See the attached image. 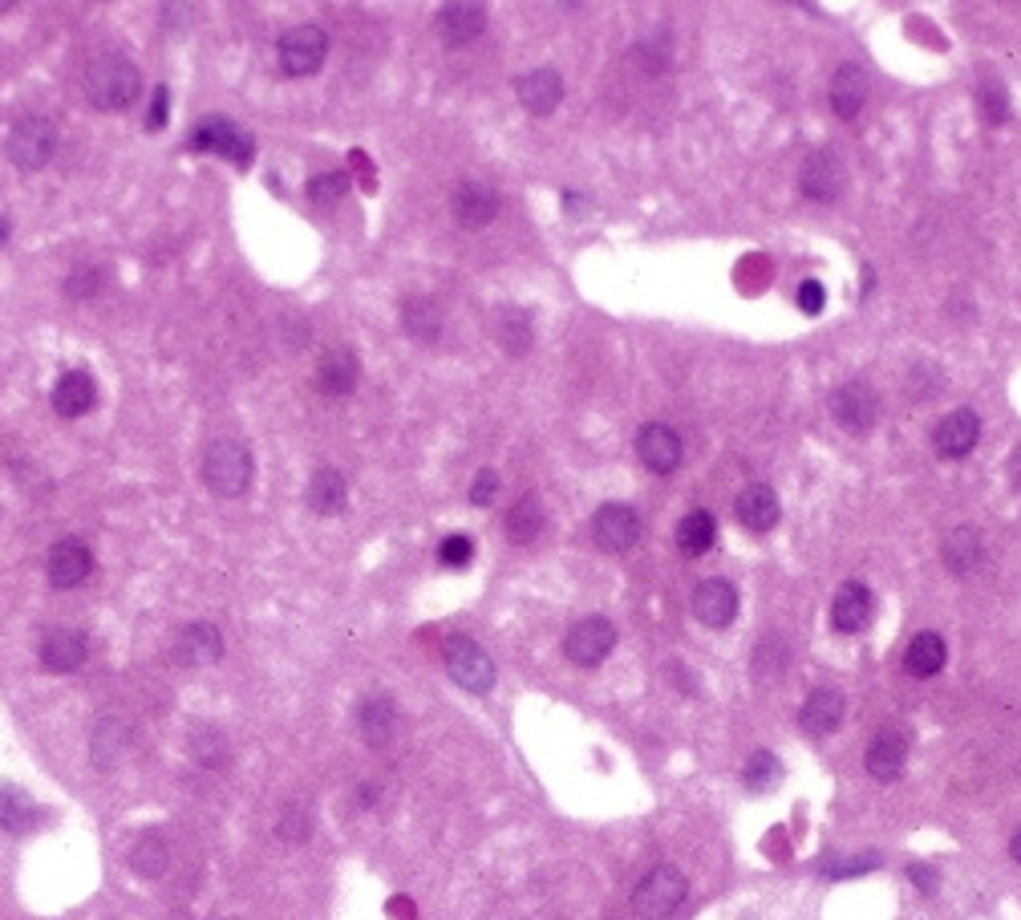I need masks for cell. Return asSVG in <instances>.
I'll use <instances>...</instances> for the list:
<instances>
[{"instance_id":"cell-1","label":"cell","mask_w":1021,"mask_h":920,"mask_svg":"<svg viewBox=\"0 0 1021 920\" xmlns=\"http://www.w3.org/2000/svg\"><path fill=\"white\" fill-rule=\"evenodd\" d=\"M139 65L122 53H101L85 65V94L98 110H127L130 101L139 98Z\"/></svg>"},{"instance_id":"cell-2","label":"cell","mask_w":1021,"mask_h":920,"mask_svg":"<svg viewBox=\"0 0 1021 920\" xmlns=\"http://www.w3.org/2000/svg\"><path fill=\"white\" fill-rule=\"evenodd\" d=\"M203 483L212 487L219 499H236L252 483V455L240 438H215L203 450Z\"/></svg>"},{"instance_id":"cell-3","label":"cell","mask_w":1021,"mask_h":920,"mask_svg":"<svg viewBox=\"0 0 1021 920\" xmlns=\"http://www.w3.org/2000/svg\"><path fill=\"white\" fill-rule=\"evenodd\" d=\"M53 150H57V130H53V122L41 114L21 118V122L9 130V138H4V155H9V162H13L16 171H41L45 162L53 159Z\"/></svg>"},{"instance_id":"cell-4","label":"cell","mask_w":1021,"mask_h":920,"mask_svg":"<svg viewBox=\"0 0 1021 920\" xmlns=\"http://www.w3.org/2000/svg\"><path fill=\"white\" fill-rule=\"evenodd\" d=\"M442 653H446V669H451V677L463 690L491 693V686H495V662L487 657V649H482L479 641L454 633V637H446Z\"/></svg>"},{"instance_id":"cell-5","label":"cell","mask_w":1021,"mask_h":920,"mask_svg":"<svg viewBox=\"0 0 1021 920\" xmlns=\"http://www.w3.org/2000/svg\"><path fill=\"white\" fill-rule=\"evenodd\" d=\"M685 892H689L685 876H681L677 868L661 863V868H652L649 876L637 884V892H633V908H637L640 917H649V920H665V917H673V912L681 908Z\"/></svg>"},{"instance_id":"cell-6","label":"cell","mask_w":1021,"mask_h":920,"mask_svg":"<svg viewBox=\"0 0 1021 920\" xmlns=\"http://www.w3.org/2000/svg\"><path fill=\"white\" fill-rule=\"evenodd\" d=\"M276 53H280V70L288 73V77H312V73L325 65L328 37H325V29H316V25H292V29L280 37Z\"/></svg>"},{"instance_id":"cell-7","label":"cell","mask_w":1021,"mask_h":920,"mask_svg":"<svg viewBox=\"0 0 1021 920\" xmlns=\"http://www.w3.org/2000/svg\"><path fill=\"white\" fill-rule=\"evenodd\" d=\"M612 649H616V625H612L609 617H584V620H576V625L567 629V637H564L567 662L584 665V669L600 665L612 653Z\"/></svg>"},{"instance_id":"cell-8","label":"cell","mask_w":1021,"mask_h":920,"mask_svg":"<svg viewBox=\"0 0 1021 920\" xmlns=\"http://www.w3.org/2000/svg\"><path fill=\"white\" fill-rule=\"evenodd\" d=\"M592 540L604 552H628L640 540V516L628 504H604L592 516Z\"/></svg>"},{"instance_id":"cell-9","label":"cell","mask_w":1021,"mask_h":920,"mask_svg":"<svg viewBox=\"0 0 1021 920\" xmlns=\"http://www.w3.org/2000/svg\"><path fill=\"white\" fill-rule=\"evenodd\" d=\"M981 443V417L973 414V410H952V414H945L940 422H936L933 431V446L940 459H964V455H973V446Z\"/></svg>"},{"instance_id":"cell-10","label":"cell","mask_w":1021,"mask_h":920,"mask_svg":"<svg viewBox=\"0 0 1021 920\" xmlns=\"http://www.w3.org/2000/svg\"><path fill=\"white\" fill-rule=\"evenodd\" d=\"M843 162H839L836 150H810L807 162H803V174H798V187L803 195L815 203H836L839 191H843Z\"/></svg>"},{"instance_id":"cell-11","label":"cell","mask_w":1021,"mask_h":920,"mask_svg":"<svg viewBox=\"0 0 1021 920\" xmlns=\"http://www.w3.org/2000/svg\"><path fill=\"white\" fill-rule=\"evenodd\" d=\"M831 414H836V422L843 426V431H872L879 417V398L876 389L867 386V382H848V386L836 389V398H831Z\"/></svg>"},{"instance_id":"cell-12","label":"cell","mask_w":1021,"mask_h":920,"mask_svg":"<svg viewBox=\"0 0 1021 920\" xmlns=\"http://www.w3.org/2000/svg\"><path fill=\"white\" fill-rule=\"evenodd\" d=\"M451 207L463 228H487L499 216V191L482 179H463L451 195Z\"/></svg>"},{"instance_id":"cell-13","label":"cell","mask_w":1021,"mask_h":920,"mask_svg":"<svg viewBox=\"0 0 1021 920\" xmlns=\"http://www.w3.org/2000/svg\"><path fill=\"white\" fill-rule=\"evenodd\" d=\"M191 146L195 150H219V155H227L231 162H240V167H248L252 162V134L240 126H231V122H224V118H207L203 126L191 134Z\"/></svg>"},{"instance_id":"cell-14","label":"cell","mask_w":1021,"mask_h":920,"mask_svg":"<svg viewBox=\"0 0 1021 920\" xmlns=\"http://www.w3.org/2000/svg\"><path fill=\"white\" fill-rule=\"evenodd\" d=\"M45 572H49V584L53 589H77L85 576L94 572V556L82 540H57L49 547V560H45Z\"/></svg>"},{"instance_id":"cell-15","label":"cell","mask_w":1021,"mask_h":920,"mask_svg":"<svg viewBox=\"0 0 1021 920\" xmlns=\"http://www.w3.org/2000/svg\"><path fill=\"white\" fill-rule=\"evenodd\" d=\"M694 617L706 625V629H725L730 620L737 617V589L730 580H701L694 592Z\"/></svg>"},{"instance_id":"cell-16","label":"cell","mask_w":1021,"mask_h":920,"mask_svg":"<svg viewBox=\"0 0 1021 920\" xmlns=\"http://www.w3.org/2000/svg\"><path fill=\"white\" fill-rule=\"evenodd\" d=\"M637 455L649 471L673 475L681 467V438L669 431V426H661V422H649V426H640V434H637Z\"/></svg>"},{"instance_id":"cell-17","label":"cell","mask_w":1021,"mask_h":920,"mask_svg":"<svg viewBox=\"0 0 1021 920\" xmlns=\"http://www.w3.org/2000/svg\"><path fill=\"white\" fill-rule=\"evenodd\" d=\"M904 762H908V738L900 726H888V730H879L876 738L867 742V775L879 778V783L900 778Z\"/></svg>"},{"instance_id":"cell-18","label":"cell","mask_w":1021,"mask_h":920,"mask_svg":"<svg viewBox=\"0 0 1021 920\" xmlns=\"http://www.w3.org/2000/svg\"><path fill=\"white\" fill-rule=\"evenodd\" d=\"M357 377H361V361L349 346H333L316 365V386L328 398H345L357 389Z\"/></svg>"},{"instance_id":"cell-19","label":"cell","mask_w":1021,"mask_h":920,"mask_svg":"<svg viewBox=\"0 0 1021 920\" xmlns=\"http://www.w3.org/2000/svg\"><path fill=\"white\" fill-rule=\"evenodd\" d=\"M872 613H876V601H872L867 584H860V580H848V584L836 592V604H831V625H836L839 633H864L867 620H872Z\"/></svg>"},{"instance_id":"cell-20","label":"cell","mask_w":1021,"mask_h":920,"mask_svg":"<svg viewBox=\"0 0 1021 920\" xmlns=\"http://www.w3.org/2000/svg\"><path fill=\"white\" fill-rule=\"evenodd\" d=\"M85 653H89V645H85V637L77 629H49L41 637V649H37V657H41L49 674H73L85 662Z\"/></svg>"},{"instance_id":"cell-21","label":"cell","mask_w":1021,"mask_h":920,"mask_svg":"<svg viewBox=\"0 0 1021 920\" xmlns=\"http://www.w3.org/2000/svg\"><path fill=\"white\" fill-rule=\"evenodd\" d=\"M357 730H361V738H365L373 750L389 747V742H394V730H397L394 702H389L385 693H373V698H365V702L357 705Z\"/></svg>"},{"instance_id":"cell-22","label":"cell","mask_w":1021,"mask_h":920,"mask_svg":"<svg viewBox=\"0 0 1021 920\" xmlns=\"http://www.w3.org/2000/svg\"><path fill=\"white\" fill-rule=\"evenodd\" d=\"M219 653H224V637L207 620L187 625L183 633L175 637V662L179 665H212L219 662Z\"/></svg>"},{"instance_id":"cell-23","label":"cell","mask_w":1021,"mask_h":920,"mask_svg":"<svg viewBox=\"0 0 1021 920\" xmlns=\"http://www.w3.org/2000/svg\"><path fill=\"white\" fill-rule=\"evenodd\" d=\"M515 94H519V101H524L527 114H552L555 106H560V98H564V82H560V73L555 70H531L524 73L519 82H515Z\"/></svg>"},{"instance_id":"cell-24","label":"cell","mask_w":1021,"mask_h":920,"mask_svg":"<svg viewBox=\"0 0 1021 920\" xmlns=\"http://www.w3.org/2000/svg\"><path fill=\"white\" fill-rule=\"evenodd\" d=\"M843 714H848L843 693L831 690V686H822V690H815L807 702H803V710H798V722H803V730H807V734H831V730H839Z\"/></svg>"},{"instance_id":"cell-25","label":"cell","mask_w":1021,"mask_h":920,"mask_svg":"<svg viewBox=\"0 0 1021 920\" xmlns=\"http://www.w3.org/2000/svg\"><path fill=\"white\" fill-rule=\"evenodd\" d=\"M482 29H487V9H482V4L458 0V4H446V9L439 13V33H442V41H451V45H470Z\"/></svg>"},{"instance_id":"cell-26","label":"cell","mask_w":1021,"mask_h":920,"mask_svg":"<svg viewBox=\"0 0 1021 920\" xmlns=\"http://www.w3.org/2000/svg\"><path fill=\"white\" fill-rule=\"evenodd\" d=\"M98 402V386H94V377L85 374V370H70V374H61V382L53 386V405L61 417H82L89 414V405Z\"/></svg>"},{"instance_id":"cell-27","label":"cell","mask_w":1021,"mask_h":920,"mask_svg":"<svg viewBox=\"0 0 1021 920\" xmlns=\"http://www.w3.org/2000/svg\"><path fill=\"white\" fill-rule=\"evenodd\" d=\"M779 516H782L779 495L766 487V483H754V487H746L737 495V519H742L750 532H770V528L779 523Z\"/></svg>"},{"instance_id":"cell-28","label":"cell","mask_w":1021,"mask_h":920,"mask_svg":"<svg viewBox=\"0 0 1021 920\" xmlns=\"http://www.w3.org/2000/svg\"><path fill=\"white\" fill-rule=\"evenodd\" d=\"M867 101V77L860 65H839L836 77H831V110H836L843 122L855 118L864 110Z\"/></svg>"},{"instance_id":"cell-29","label":"cell","mask_w":1021,"mask_h":920,"mask_svg":"<svg viewBox=\"0 0 1021 920\" xmlns=\"http://www.w3.org/2000/svg\"><path fill=\"white\" fill-rule=\"evenodd\" d=\"M945 662H949V645H945L940 633H916L908 641L904 669L912 677H936L945 669Z\"/></svg>"},{"instance_id":"cell-30","label":"cell","mask_w":1021,"mask_h":920,"mask_svg":"<svg viewBox=\"0 0 1021 920\" xmlns=\"http://www.w3.org/2000/svg\"><path fill=\"white\" fill-rule=\"evenodd\" d=\"M349 504V487H345V475L333 471V467H321L309 483V507L316 516H340Z\"/></svg>"},{"instance_id":"cell-31","label":"cell","mask_w":1021,"mask_h":920,"mask_svg":"<svg viewBox=\"0 0 1021 920\" xmlns=\"http://www.w3.org/2000/svg\"><path fill=\"white\" fill-rule=\"evenodd\" d=\"M33 823H37V803H33L21 787L4 783V787H0V827L21 835V832H33Z\"/></svg>"},{"instance_id":"cell-32","label":"cell","mask_w":1021,"mask_h":920,"mask_svg":"<svg viewBox=\"0 0 1021 920\" xmlns=\"http://www.w3.org/2000/svg\"><path fill=\"white\" fill-rule=\"evenodd\" d=\"M713 540H718V523H713V516L709 511H689V516L677 523V547L685 552V556H706L709 547H713Z\"/></svg>"},{"instance_id":"cell-33","label":"cell","mask_w":1021,"mask_h":920,"mask_svg":"<svg viewBox=\"0 0 1021 920\" xmlns=\"http://www.w3.org/2000/svg\"><path fill=\"white\" fill-rule=\"evenodd\" d=\"M543 523H548V511H543V504H539L536 495H524V499H519V504L507 511L510 544H531V540L543 532Z\"/></svg>"},{"instance_id":"cell-34","label":"cell","mask_w":1021,"mask_h":920,"mask_svg":"<svg viewBox=\"0 0 1021 920\" xmlns=\"http://www.w3.org/2000/svg\"><path fill=\"white\" fill-rule=\"evenodd\" d=\"M940 556H945V564H949L957 576L973 572V568H981V560H985V552H981V535L973 532V528H957V532L945 540Z\"/></svg>"},{"instance_id":"cell-35","label":"cell","mask_w":1021,"mask_h":920,"mask_svg":"<svg viewBox=\"0 0 1021 920\" xmlns=\"http://www.w3.org/2000/svg\"><path fill=\"white\" fill-rule=\"evenodd\" d=\"M130 868L146 880H158L170 868V848L163 835H142L139 844L130 848Z\"/></svg>"},{"instance_id":"cell-36","label":"cell","mask_w":1021,"mask_h":920,"mask_svg":"<svg viewBox=\"0 0 1021 920\" xmlns=\"http://www.w3.org/2000/svg\"><path fill=\"white\" fill-rule=\"evenodd\" d=\"M130 738H134V734H130L127 722L106 718L98 730H94V762H98V766H113V762L130 750Z\"/></svg>"},{"instance_id":"cell-37","label":"cell","mask_w":1021,"mask_h":920,"mask_svg":"<svg viewBox=\"0 0 1021 920\" xmlns=\"http://www.w3.org/2000/svg\"><path fill=\"white\" fill-rule=\"evenodd\" d=\"M401 325H406V332H410L413 341H434L442 332L439 304L425 301V296H413V301H406V308H401Z\"/></svg>"},{"instance_id":"cell-38","label":"cell","mask_w":1021,"mask_h":920,"mask_svg":"<svg viewBox=\"0 0 1021 920\" xmlns=\"http://www.w3.org/2000/svg\"><path fill=\"white\" fill-rule=\"evenodd\" d=\"M495 332H499V346L507 349V353H527L531 349V317H527L524 308H503L495 320Z\"/></svg>"},{"instance_id":"cell-39","label":"cell","mask_w":1021,"mask_h":920,"mask_svg":"<svg viewBox=\"0 0 1021 920\" xmlns=\"http://www.w3.org/2000/svg\"><path fill=\"white\" fill-rule=\"evenodd\" d=\"M191 754H195L203 766H224V762H227V742L219 738V730H212V726H199V730L191 734Z\"/></svg>"},{"instance_id":"cell-40","label":"cell","mask_w":1021,"mask_h":920,"mask_svg":"<svg viewBox=\"0 0 1021 920\" xmlns=\"http://www.w3.org/2000/svg\"><path fill=\"white\" fill-rule=\"evenodd\" d=\"M742 778H746V787H750V791H766V787L779 778V759H774L770 750H754V759L746 762Z\"/></svg>"},{"instance_id":"cell-41","label":"cell","mask_w":1021,"mask_h":920,"mask_svg":"<svg viewBox=\"0 0 1021 920\" xmlns=\"http://www.w3.org/2000/svg\"><path fill=\"white\" fill-rule=\"evenodd\" d=\"M349 191V174L345 171H328V174H312V183H309V199L312 203H337L340 195Z\"/></svg>"},{"instance_id":"cell-42","label":"cell","mask_w":1021,"mask_h":920,"mask_svg":"<svg viewBox=\"0 0 1021 920\" xmlns=\"http://www.w3.org/2000/svg\"><path fill=\"white\" fill-rule=\"evenodd\" d=\"M977 101H981V114L989 118V122H1006V118H1009V98H1006V89L997 86V82H981V86H977Z\"/></svg>"},{"instance_id":"cell-43","label":"cell","mask_w":1021,"mask_h":920,"mask_svg":"<svg viewBox=\"0 0 1021 920\" xmlns=\"http://www.w3.org/2000/svg\"><path fill=\"white\" fill-rule=\"evenodd\" d=\"M470 556H475V544H470V535H463V532L446 535L439 544V560L446 564V568H467Z\"/></svg>"},{"instance_id":"cell-44","label":"cell","mask_w":1021,"mask_h":920,"mask_svg":"<svg viewBox=\"0 0 1021 920\" xmlns=\"http://www.w3.org/2000/svg\"><path fill=\"white\" fill-rule=\"evenodd\" d=\"M280 839H292V844H300V839H309V811H304V807H284V815H280Z\"/></svg>"},{"instance_id":"cell-45","label":"cell","mask_w":1021,"mask_h":920,"mask_svg":"<svg viewBox=\"0 0 1021 920\" xmlns=\"http://www.w3.org/2000/svg\"><path fill=\"white\" fill-rule=\"evenodd\" d=\"M495 495H499V475L491 467H482L479 475H475V483H470V504L487 507V504H495Z\"/></svg>"},{"instance_id":"cell-46","label":"cell","mask_w":1021,"mask_h":920,"mask_svg":"<svg viewBox=\"0 0 1021 920\" xmlns=\"http://www.w3.org/2000/svg\"><path fill=\"white\" fill-rule=\"evenodd\" d=\"M822 304H827V288H822L819 280H803V285H798V308L815 317V313H822Z\"/></svg>"},{"instance_id":"cell-47","label":"cell","mask_w":1021,"mask_h":920,"mask_svg":"<svg viewBox=\"0 0 1021 920\" xmlns=\"http://www.w3.org/2000/svg\"><path fill=\"white\" fill-rule=\"evenodd\" d=\"M101 288V273H94V268H82V273L70 276V285H65V292L70 296H77V301H85L89 292H98Z\"/></svg>"},{"instance_id":"cell-48","label":"cell","mask_w":1021,"mask_h":920,"mask_svg":"<svg viewBox=\"0 0 1021 920\" xmlns=\"http://www.w3.org/2000/svg\"><path fill=\"white\" fill-rule=\"evenodd\" d=\"M167 106H170V94L167 89H155V106H151V118H146V126L158 130L163 122H167Z\"/></svg>"},{"instance_id":"cell-49","label":"cell","mask_w":1021,"mask_h":920,"mask_svg":"<svg viewBox=\"0 0 1021 920\" xmlns=\"http://www.w3.org/2000/svg\"><path fill=\"white\" fill-rule=\"evenodd\" d=\"M908 876L916 880V888H921V892H933V880H936V876H933V868H924V863H912V868H908Z\"/></svg>"},{"instance_id":"cell-50","label":"cell","mask_w":1021,"mask_h":920,"mask_svg":"<svg viewBox=\"0 0 1021 920\" xmlns=\"http://www.w3.org/2000/svg\"><path fill=\"white\" fill-rule=\"evenodd\" d=\"M1009 856H1013V860L1021 863V827L1013 832V839H1009Z\"/></svg>"},{"instance_id":"cell-51","label":"cell","mask_w":1021,"mask_h":920,"mask_svg":"<svg viewBox=\"0 0 1021 920\" xmlns=\"http://www.w3.org/2000/svg\"><path fill=\"white\" fill-rule=\"evenodd\" d=\"M394 912H397V920H410V905H406V900H394Z\"/></svg>"},{"instance_id":"cell-52","label":"cell","mask_w":1021,"mask_h":920,"mask_svg":"<svg viewBox=\"0 0 1021 920\" xmlns=\"http://www.w3.org/2000/svg\"><path fill=\"white\" fill-rule=\"evenodd\" d=\"M4 240H9V223H4V219H0V244H4Z\"/></svg>"}]
</instances>
